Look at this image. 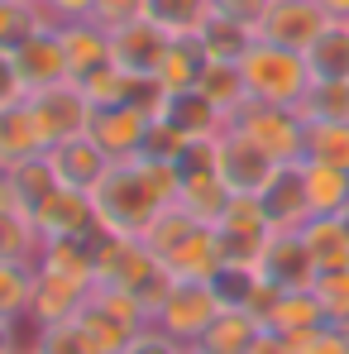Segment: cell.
I'll list each match as a JSON object with an SVG mask.
<instances>
[{"mask_svg": "<svg viewBox=\"0 0 349 354\" xmlns=\"http://www.w3.org/2000/svg\"><path fill=\"white\" fill-rule=\"evenodd\" d=\"M177 196V168L158 158H124L115 163L106 182L91 192L96 206V230L120 239H144V230L163 216V206H173Z\"/></svg>", "mask_w": 349, "mask_h": 354, "instance_id": "6da1fadb", "label": "cell"}, {"mask_svg": "<svg viewBox=\"0 0 349 354\" xmlns=\"http://www.w3.org/2000/svg\"><path fill=\"white\" fill-rule=\"evenodd\" d=\"M239 72H244V86H249V101L258 106H301V96L311 91V67H306V53L296 48H278V44H254L244 58H239Z\"/></svg>", "mask_w": 349, "mask_h": 354, "instance_id": "7a4b0ae2", "label": "cell"}, {"mask_svg": "<svg viewBox=\"0 0 349 354\" xmlns=\"http://www.w3.org/2000/svg\"><path fill=\"white\" fill-rule=\"evenodd\" d=\"M230 129H239L244 139H254L273 163H301L306 158V120L296 115L292 106H258L249 101L239 115L230 120Z\"/></svg>", "mask_w": 349, "mask_h": 354, "instance_id": "3957f363", "label": "cell"}, {"mask_svg": "<svg viewBox=\"0 0 349 354\" xmlns=\"http://www.w3.org/2000/svg\"><path fill=\"white\" fill-rule=\"evenodd\" d=\"M220 311H225V306H220V297L211 292V283H173V292L163 297L153 326H163L182 345H196V340L206 335V326H211Z\"/></svg>", "mask_w": 349, "mask_h": 354, "instance_id": "277c9868", "label": "cell"}, {"mask_svg": "<svg viewBox=\"0 0 349 354\" xmlns=\"http://www.w3.org/2000/svg\"><path fill=\"white\" fill-rule=\"evenodd\" d=\"M29 115H34V124H39L44 144L53 149V144L72 139V134H86L91 101H86V91H82L77 82H58V86L29 96Z\"/></svg>", "mask_w": 349, "mask_h": 354, "instance_id": "5b68a950", "label": "cell"}, {"mask_svg": "<svg viewBox=\"0 0 349 354\" xmlns=\"http://www.w3.org/2000/svg\"><path fill=\"white\" fill-rule=\"evenodd\" d=\"M96 288H120V292H139V283H149L158 273V259L149 254L144 239H120V235H96Z\"/></svg>", "mask_w": 349, "mask_h": 354, "instance_id": "8992f818", "label": "cell"}, {"mask_svg": "<svg viewBox=\"0 0 349 354\" xmlns=\"http://www.w3.org/2000/svg\"><path fill=\"white\" fill-rule=\"evenodd\" d=\"M168 48H173V39L153 19H144V15L111 29V62H115L120 72H129V77H158Z\"/></svg>", "mask_w": 349, "mask_h": 354, "instance_id": "52a82bcc", "label": "cell"}, {"mask_svg": "<svg viewBox=\"0 0 349 354\" xmlns=\"http://www.w3.org/2000/svg\"><path fill=\"white\" fill-rule=\"evenodd\" d=\"M149 124H153L149 111H139V106L120 101V106H91L86 134H91V139L115 158V163H124V158H139V153H144Z\"/></svg>", "mask_w": 349, "mask_h": 354, "instance_id": "ba28073f", "label": "cell"}, {"mask_svg": "<svg viewBox=\"0 0 349 354\" xmlns=\"http://www.w3.org/2000/svg\"><path fill=\"white\" fill-rule=\"evenodd\" d=\"M283 163H273L254 139H244L239 129H230L225 124V134H220V182L230 187V196H258L268 182H273V173H278Z\"/></svg>", "mask_w": 349, "mask_h": 354, "instance_id": "9c48e42d", "label": "cell"}, {"mask_svg": "<svg viewBox=\"0 0 349 354\" xmlns=\"http://www.w3.org/2000/svg\"><path fill=\"white\" fill-rule=\"evenodd\" d=\"M254 29H258L263 44H278V48L306 53V44L326 29V15H321L316 0H268Z\"/></svg>", "mask_w": 349, "mask_h": 354, "instance_id": "30bf717a", "label": "cell"}, {"mask_svg": "<svg viewBox=\"0 0 349 354\" xmlns=\"http://www.w3.org/2000/svg\"><path fill=\"white\" fill-rule=\"evenodd\" d=\"M34 235L39 239H96V206L86 192H72V187H58L34 216H29Z\"/></svg>", "mask_w": 349, "mask_h": 354, "instance_id": "8fae6325", "label": "cell"}, {"mask_svg": "<svg viewBox=\"0 0 349 354\" xmlns=\"http://www.w3.org/2000/svg\"><path fill=\"white\" fill-rule=\"evenodd\" d=\"M48 168L58 173L62 187H72V192H96L101 182H106V173L115 168V158L91 139V134H72V139H62V144H53L48 149Z\"/></svg>", "mask_w": 349, "mask_h": 354, "instance_id": "7c38bea8", "label": "cell"}, {"mask_svg": "<svg viewBox=\"0 0 349 354\" xmlns=\"http://www.w3.org/2000/svg\"><path fill=\"white\" fill-rule=\"evenodd\" d=\"M254 268L278 292H296V288H311L316 283V263H311V254H306V244H301L296 230H273Z\"/></svg>", "mask_w": 349, "mask_h": 354, "instance_id": "4fadbf2b", "label": "cell"}, {"mask_svg": "<svg viewBox=\"0 0 349 354\" xmlns=\"http://www.w3.org/2000/svg\"><path fill=\"white\" fill-rule=\"evenodd\" d=\"M15 62H19V77H24L29 96H34V91H48V86H58V82H72L67 53H62V34H58V24H48V19L15 48Z\"/></svg>", "mask_w": 349, "mask_h": 354, "instance_id": "5bb4252c", "label": "cell"}, {"mask_svg": "<svg viewBox=\"0 0 349 354\" xmlns=\"http://www.w3.org/2000/svg\"><path fill=\"white\" fill-rule=\"evenodd\" d=\"M158 263L168 268V278H173V283H211V278H216V268L225 263V259H220L216 225H201V221H196V225L177 239L168 254H158Z\"/></svg>", "mask_w": 349, "mask_h": 354, "instance_id": "9a60e30c", "label": "cell"}, {"mask_svg": "<svg viewBox=\"0 0 349 354\" xmlns=\"http://www.w3.org/2000/svg\"><path fill=\"white\" fill-rule=\"evenodd\" d=\"M58 34L72 82H86L91 72L111 67V29L101 19H67V24H58Z\"/></svg>", "mask_w": 349, "mask_h": 354, "instance_id": "2e32d148", "label": "cell"}, {"mask_svg": "<svg viewBox=\"0 0 349 354\" xmlns=\"http://www.w3.org/2000/svg\"><path fill=\"white\" fill-rule=\"evenodd\" d=\"M258 206L268 216V230H301L311 221V206H306V187H301V163L278 168L273 182L258 192Z\"/></svg>", "mask_w": 349, "mask_h": 354, "instance_id": "e0dca14e", "label": "cell"}, {"mask_svg": "<svg viewBox=\"0 0 349 354\" xmlns=\"http://www.w3.org/2000/svg\"><path fill=\"white\" fill-rule=\"evenodd\" d=\"M263 326L278 330V335H287V340H301L306 330L326 326V311H321V301H316L311 288H296V292H278L273 301H268Z\"/></svg>", "mask_w": 349, "mask_h": 354, "instance_id": "ac0fdd59", "label": "cell"}, {"mask_svg": "<svg viewBox=\"0 0 349 354\" xmlns=\"http://www.w3.org/2000/svg\"><path fill=\"white\" fill-rule=\"evenodd\" d=\"M301 244L316 263V273H335V268H349V230L340 216H311L301 230Z\"/></svg>", "mask_w": 349, "mask_h": 354, "instance_id": "d6986e66", "label": "cell"}, {"mask_svg": "<svg viewBox=\"0 0 349 354\" xmlns=\"http://www.w3.org/2000/svg\"><path fill=\"white\" fill-rule=\"evenodd\" d=\"M196 44H201V53L206 58H220V62H239L254 44H258V29L249 24V19H239V15H225V10H216L211 19H206V29L196 34Z\"/></svg>", "mask_w": 349, "mask_h": 354, "instance_id": "ffe728a7", "label": "cell"}, {"mask_svg": "<svg viewBox=\"0 0 349 354\" xmlns=\"http://www.w3.org/2000/svg\"><path fill=\"white\" fill-rule=\"evenodd\" d=\"M306 67L316 82H349V19H326V29L306 44Z\"/></svg>", "mask_w": 349, "mask_h": 354, "instance_id": "44dd1931", "label": "cell"}, {"mask_svg": "<svg viewBox=\"0 0 349 354\" xmlns=\"http://www.w3.org/2000/svg\"><path fill=\"white\" fill-rule=\"evenodd\" d=\"M196 91L225 115L230 124L244 106H249V86H244V72H239V62H220V58H206L201 67V82H196Z\"/></svg>", "mask_w": 349, "mask_h": 354, "instance_id": "7402d4cb", "label": "cell"}, {"mask_svg": "<svg viewBox=\"0 0 349 354\" xmlns=\"http://www.w3.org/2000/svg\"><path fill=\"white\" fill-rule=\"evenodd\" d=\"M153 120H168V124L182 129L187 139H206V134H220V129H225V115H220L201 91H177V96H168L163 111H158Z\"/></svg>", "mask_w": 349, "mask_h": 354, "instance_id": "603a6c76", "label": "cell"}, {"mask_svg": "<svg viewBox=\"0 0 349 354\" xmlns=\"http://www.w3.org/2000/svg\"><path fill=\"white\" fill-rule=\"evenodd\" d=\"M301 187H306V206L311 216H340L349 206V173L330 163H311L301 158Z\"/></svg>", "mask_w": 349, "mask_h": 354, "instance_id": "cb8c5ba5", "label": "cell"}, {"mask_svg": "<svg viewBox=\"0 0 349 354\" xmlns=\"http://www.w3.org/2000/svg\"><path fill=\"white\" fill-rule=\"evenodd\" d=\"M39 153H48V144L29 115V101L15 111H0V168H15L24 158H39Z\"/></svg>", "mask_w": 349, "mask_h": 354, "instance_id": "d4e9b609", "label": "cell"}, {"mask_svg": "<svg viewBox=\"0 0 349 354\" xmlns=\"http://www.w3.org/2000/svg\"><path fill=\"white\" fill-rule=\"evenodd\" d=\"M211 15L216 0H144V19H153L168 39H196Z\"/></svg>", "mask_w": 349, "mask_h": 354, "instance_id": "484cf974", "label": "cell"}, {"mask_svg": "<svg viewBox=\"0 0 349 354\" xmlns=\"http://www.w3.org/2000/svg\"><path fill=\"white\" fill-rule=\"evenodd\" d=\"M258 330H263L258 316H249V311H220V316L206 326V335L191 345V354H244L254 345Z\"/></svg>", "mask_w": 349, "mask_h": 354, "instance_id": "4316f807", "label": "cell"}, {"mask_svg": "<svg viewBox=\"0 0 349 354\" xmlns=\"http://www.w3.org/2000/svg\"><path fill=\"white\" fill-rule=\"evenodd\" d=\"M177 206L191 216V221H201V225H216L220 221V211H225V201H230V187L220 182V173H201V177H182L177 182Z\"/></svg>", "mask_w": 349, "mask_h": 354, "instance_id": "83f0119b", "label": "cell"}, {"mask_svg": "<svg viewBox=\"0 0 349 354\" xmlns=\"http://www.w3.org/2000/svg\"><path fill=\"white\" fill-rule=\"evenodd\" d=\"M5 177H10V192H15V201H19V211L24 216H34L53 192H58L62 182L58 173L48 168V153H39V158H24V163H15V168H5Z\"/></svg>", "mask_w": 349, "mask_h": 354, "instance_id": "f1b7e54d", "label": "cell"}, {"mask_svg": "<svg viewBox=\"0 0 349 354\" xmlns=\"http://www.w3.org/2000/svg\"><path fill=\"white\" fill-rule=\"evenodd\" d=\"M201 67H206L201 44H196V39H173L168 58H163V67H158V86H163L168 96H177V91H196Z\"/></svg>", "mask_w": 349, "mask_h": 354, "instance_id": "f546056e", "label": "cell"}, {"mask_svg": "<svg viewBox=\"0 0 349 354\" xmlns=\"http://www.w3.org/2000/svg\"><path fill=\"white\" fill-rule=\"evenodd\" d=\"M306 158L311 163H330L349 173V120H321L306 124Z\"/></svg>", "mask_w": 349, "mask_h": 354, "instance_id": "4dcf8cb0", "label": "cell"}, {"mask_svg": "<svg viewBox=\"0 0 349 354\" xmlns=\"http://www.w3.org/2000/svg\"><path fill=\"white\" fill-rule=\"evenodd\" d=\"M34 301V263H0V326L29 316Z\"/></svg>", "mask_w": 349, "mask_h": 354, "instance_id": "1f68e13d", "label": "cell"}, {"mask_svg": "<svg viewBox=\"0 0 349 354\" xmlns=\"http://www.w3.org/2000/svg\"><path fill=\"white\" fill-rule=\"evenodd\" d=\"M296 115L306 124H321V120H349V82H311V91L301 96Z\"/></svg>", "mask_w": 349, "mask_h": 354, "instance_id": "d6a6232c", "label": "cell"}, {"mask_svg": "<svg viewBox=\"0 0 349 354\" xmlns=\"http://www.w3.org/2000/svg\"><path fill=\"white\" fill-rule=\"evenodd\" d=\"M34 254H39V235L29 216L0 211V263H34Z\"/></svg>", "mask_w": 349, "mask_h": 354, "instance_id": "836d02e7", "label": "cell"}, {"mask_svg": "<svg viewBox=\"0 0 349 354\" xmlns=\"http://www.w3.org/2000/svg\"><path fill=\"white\" fill-rule=\"evenodd\" d=\"M311 292H316V301H321L326 321H330V326H345V330H349V268H335V273H316Z\"/></svg>", "mask_w": 349, "mask_h": 354, "instance_id": "e575fe53", "label": "cell"}, {"mask_svg": "<svg viewBox=\"0 0 349 354\" xmlns=\"http://www.w3.org/2000/svg\"><path fill=\"white\" fill-rule=\"evenodd\" d=\"M39 24H44V10H39V5L0 0V48H19Z\"/></svg>", "mask_w": 349, "mask_h": 354, "instance_id": "d590c367", "label": "cell"}, {"mask_svg": "<svg viewBox=\"0 0 349 354\" xmlns=\"http://www.w3.org/2000/svg\"><path fill=\"white\" fill-rule=\"evenodd\" d=\"M44 354H96V345L86 340V330L77 326V316L44 326Z\"/></svg>", "mask_w": 349, "mask_h": 354, "instance_id": "8d00e7d4", "label": "cell"}, {"mask_svg": "<svg viewBox=\"0 0 349 354\" xmlns=\"http://www.w3.org/2000/svg\"><path fill=\"white\" fill-rule=\"evenodd\" d=\"M292 350H296V354H349V330L326 321V326L306 330L301 340H292Z\"/></svg>", "mask_w": 349, "mask_h": 354, "instance_id": "74e56055", "label": "cell"}, {"mask_svg": "<svg viewBox=\"0 0 349 354\" xmlns=\"http://www.w3.org/2000/svg\"><path fill=\"white\" fill-rule=\"evenodd\" d=\"M187 350H191V345L173 340L163 326H153V321H149L144 330H134V335H129V345H124L120 354H187Z\"/></svg>", "mask_w": 349, "mask_h": 354, "instance_id": "f35d334b", "label": "cell"}, {"mask_svg": "<svg viewBox=\"0 0 349 354\" xmlns=\"http://www.w3.org/2000/svg\"><path fill=\"white\" fill-rule=\"evenodd\" d=\"M29 101V86L19 77V62H15V48H0V111H15Z\"/></svg>", "mask_w": 349, "mask_h": 354, "instance_id": "ab89813d", "label": "cell"}, {"mask_svg": "<svg viewBox=\"0 0 349 354\" xmlns=\"http://www.w3.org/2000/svg\"><path fill=\"white\" fill-rule=\"evenodd\" d=\"M144 15V0H96V10H91V19H101L106 29H115L124 19H139Z\"/></svg>", "mask_w": 349, "mask_h": 354, "instance_id": "60d3db41", "label": "cell"}, {"mask_svg": "<svg viewBox=\"0 0 349 354\" xmlns=\"http://www.w3.org/2000/svg\"><path fill=\"white\" fill-rule=\"evenodd\" d=\"M39 10L48 24H67V19H91L96 0H39Z\"/></svg>", "mask_w": 349, "mask_h": 354, "instance_id": "b9f144b4", "label": "cell"}, {"mask_svg": "<svg viewBox=\"0 0 349 354\" xmlns=\"http://www.w3.org/2000/svg\"><path fill=\"white\" fill-rule=\"evenodd\" d=\"M244 354H296V350H292L287 335H278V330H268V326H263V330L254 335V345H249Z\"/></svg>", "mask_w": 349, "mask_h": 354, "instance_id": "7bdbcfd3", "label": "cell"}, {"mask_svg": "<svg viewBox=\"0 0 349 354\" xmlns=\"http://www.w3.org/2000/svg\"><path fill=\"white\" fill-rule=\"evenodd\" d=\"M263 5H268V0H216V10H225V15H239V19H249V24H258Z\"/></svg>", "mask_w": 349, "mask_h": 354, "instance_id": "ee69618b", "label": "cell"}, {"mask_svg": "<svg viewBox=\"0 0 349 354\" xmlns=\"http://www.w3.org/2000/svg\"><path fill=\"white\" fill-rule=\"evenodd\" d=\"M326 19H349V0H316Z\"/></svg>", "mask_w": 349, "mask_h": 354, "instance_id": "f6af8a7d", "label": "cell"}, {"mask_svg": "<svg viewBox=\"0 0 349 354\" xmlns=\"http://www.w3.org/2000/svg\"><path fill=\"white\" fill-rule=\"evenodd\" d=\"M15 326V321H10ZM10 326H0V354H15V330Z\"/></svg>", "mask_w": 349, "mask_h": 354, "instance_id": "bcb514c9", "label": "cell"}, {"mask_svg": "<svg viewBox=\"0 0 349 354\" xmlns=\"http://www.w3.org/2000/svg\"><path fill=\"white\" fill-rule=\"evenodd\" d=\"M340 221H345V230H349V206H345V211H340Z\"/></svg>", "mask_w": 349, "mask_h": 354, "instance_id": "7dc6e473", "label": "cell"}, {"mask_svg": "<svg viewBox=\"0 0 349 354\" xmlns=\"http://www.w3.org/2000/svg\"><path fill=\"white\" fill-rule=\"evenodd\" d=\"M19 5H39V0H19Z\"/></svg>", "mask_w": 349, "mask_h": 354, "instance_id": "c3c4849f", "label": "cell"}, {"mask_svg": "<svg viewBox=\"0 0 349 354\" xmlns=\"http://www.w3.org/2000/svg\"><path fill=\"white\" fill-rule=\"evenodd\" d=\"M0 177H5V168H0Z\"/></svg>", "mask_w": 349, "mask_h": 354, "instance_id": "681fc988", "label": "cell"}, {"mask_svg": "<svg viewBox=\"0 0 349 354\" xmlns=\"http://www.w3.org/2000/svg\"><path fill=\"white\" fill-rule=\"evenodd\" d=\"M187 354H191V350H187Z\"/></svg>", "mask_w": 349, "mask_h": 354, "instance_id": "f907efd6", "label": "cell"}]
</instances>
